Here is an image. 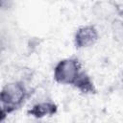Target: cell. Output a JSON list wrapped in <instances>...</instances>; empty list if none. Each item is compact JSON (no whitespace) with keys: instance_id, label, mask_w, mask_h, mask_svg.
<instances>
[{"instance_id":"4","label":"cell","mask_w":123,"mask_h":123,"mask_svg":"<svg viewBox=\"0 0 123 123\" xmlns=\"http://www.w3.org/2000/svg\"><path fill=\"white\" fill-rule=\"evenodd\" d=\"M57 107L56 105L51 101L46 102H40L33 106V108L29 111V113L37 118H41L43 116L52 115L56 112Z\"/></svg>"},{"instance_id":"5","label":"cell","mask_w":123,"mask_h":123,"mask_svg":"<svg viewBox=\"0 0 123 123\" xmlns=\"http://www.w3.org/2000/svg\"><path fill=\"white\" fill-rule=\"evenodd\" d=\"M7 114H8V112L6 111V110L4 109V107L0 103V123L5 119V117H6Z\"/></svg>"},{"instance_id":"2","label":"cell","mask_w":123,"mask_h":123,"mask_svg":"<svg viewBox=\"0 0 123 123\" xmlns=\"http://www.w3.org/2000/svg\"><path fill=\"white\" fill-rule=\"evenodd\" d=\"M26 97L27 89L20 82L9 83L0 91V103L8 113L19 108Z\"/></svg>"},{"instance_id":"1","label":"cell","mask_w":123,"mask_h":123,"mask_svg":"<svg viewBox=\"0 0 123 123\" xmlns=\"http://www.w3.org/2000/svg\"><path fill=\"white\" fill-rule=\"evenodd\" d=\"M86 75L82 70L81 63L77 59H64L56 65L54 69V77L56 81L63 85H72L76 86L79 81Z\"/></svg>"},{"instance_id":"3","label":"cell","mask_w":123,"mask_h":123,"mask_svg":"<svg viewBox=\"0 0 123 123\" xmlns=\"http://www.w3.org/2000/svg\"><path fill=\"white\" fill-rule=\"evenodd\" d=\"M98 38V33L93 26H84L78 29L75 34V45L78 48H85L93 45Z\"/></svg>"}]
</instances>
